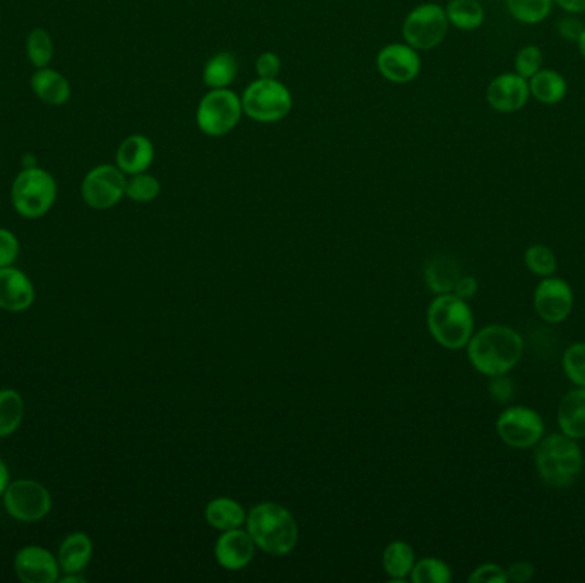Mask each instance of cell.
Segmentation results:
<instances>
[{
    "mask_svg": "<svg viewBox=\"0 0 585 583\" xmlns=\"http://www.w3.org/2000/svg\"><path fill=\"white\" fill-rule=\"evenodd\" d=\"M4 507L19 522H40L52 510V495L33 479H16L4 491Z\"/></svg>",
    "mask_w": 585,
    "mask_h": 583,
    "instance_id": "9c48e42d",
    "label": "cell"
},
{
    "mask_svg": "<svg viewBox=\"0 0 585 583\" xmlns=\"http://www.w3.org/2000/svg\"><path fill=\"white\" fill-rule=\"evenodd\" d=\"M522 354L524 339L509 325L483 327L467 342V356L474 370L490 378L514 370L522 360Z\"/></svg>",
    "mask_w": 585,
    "mask_h": 583,
    "instance_id": "6da1fadb",
    "label": "cell"
},
{
    "mask_svg": "<svg viewBox=\"0 0 585 583\" xmlns=\"http://www.w3.org/2000/svg\"><path fill=\"white\" fill-rule=\"evenodd\" d=\"M91 558H93V541L84 532H74L71 536L65 537L57 554L60 570L65 573L83 572Z\"/></svg>",
    "mask_w": 585,
    "mask_h": 583,
    "instance_id": "44dd1931",
    "label": "cell"
},
{
    "mask_svg": "<svg viewBox=\"0 0 585 583\" xmlns=\"http://www.w3.org/2000/svg\"><path fill=\"white\" fill-rule=\"evenodd\" d=\"M450 26L461 31H474L485 23V9L478 0H450L445 6Z\"/></svg>",
    "mask_w": 585,
    "mask_h": 583,
    "instance_id": "d4e9b609",
    "label": "cell"
},
{
    "mask_svg": "<svg viewBox=\"0 0 585 583\" xmlns=\"http://www.w3.org/2000/svg\"><path fill=\"white\" fill-rule=\"evenodd\" d=\"M461 276V267L457 264V260L447 257V255H437L426 264V286L437 295L452 293L455 283L459 281Z\"/></svg>",
    "mask_w": 585,
    "mask_h": 583,
    "instance_id": "7402d4cb",
    "label": "cell"
},
{
    "mask_svg": "<svg viewBox=\"0 0 585 583\" xmlns=\"http://www.w3.org/2000/svg\"><path fill=\"white\" fill-rule=\"evenodd\" d=\"M24 418V401L14 389L0 390V438L14 435Z\"/></svg>",
    "mask_w": 585,
    "mask_h": 583,
    "instance_id": "4316f807",
    "label": "cell"
},
{
    "mask_svg": "<svg viewBox=\"0 0 585 583\" xmlns=\"http://www.w3.org/2000/svg\"><path fill=\"white\" fill-rule=\"evenodd\" d=\"M529 91L538 103L556 105L567 96L568 86L565 77L553 69H541L529 79Z\"/></svg>",
    "mask_w": 585,
    "mask_h": 583,
    "instance_id": "603a6c76",
    "label": "cell"
},
{
    "mask_svg": "<svg viewBox=\"0 0 585 583\" xmlns=\"http://www.w3.org/2000/svg\"><path fill=\"white\" fill-rule=\"evenodd\" d=\"M543 62L541 48L536 47V45H527V47L520 48L519 53L515 55L514 69L519 76L529 81L534 74H538L543 69Z\"/></svg>",
    "mask_w": 585,
    "mask_h": 583,
    "instance_id": "e575fe53",
    "label": "cell"
},
{
    "mask_svg": "<svg viewBox=\"0 0 585 583\" xmlns=\"http://www.w3.org/2000/svg\"><path fill=\"white\" fill-rule=\"evenodd\" d=\"M161 194V183L158 178L149 175L148 171L137 173L127 180L125 195L130 201L139 202V204H148L153 202Z\"/></svg>",
    "mask_w": 585,
    "mask_h": 583,
    "instance_id": "4dcf8cb0",
    "label": "cell"
},
{
    "mask_svg": "<svg viewBox=\"0 0 585 583\" xmlns=\"http://www.w3.org/2000/svg\"><path fill=\"white\" fill-rule=\"evenodd\" d=\"M577 45H579V52L580 55H582V59L585 60V30L584 33L580 35L579 42H577Z\"/></svg>",
    "mask_w": 585,
    "mask_h": 583,
    "instance_id": "bcb514c9",
    "label": "cell"
},
{
    "mask_svg": "<svg viewBox=\"0 0 585 583\" xmlns=\"http://www.w3.org/2000/svg\"><path fill=\"white\" fill-rule=\"evenodd\" d=\"M11 483V476H9V469H7L6 462L0 459V496L4 495L7 486Z\"/></svg>",
    "mask_w": 585,
    "mask_h": 583,
    "instance_id": "ee69618b",
    "label": "cell"
},
{
    "mask_svg": "<svg viewBox=\"0 0 585 583\" xmlns=\"http://www.w3.org/2000/svg\"><path fill=\"white\" fill-rule=\"evenodd\" d=\"M428 329L444 348H466L474 334V318L466 300L454 293L438 295L428 308Z\"/></svg>",
    "mask_w": 585,
    "mask_h": 583,
    "instance_id": "277c9868",
    "label": "cell"
},
{
    "mask_svg": "<svg viewBox=\"0 0 585 583\" xmlns=\"http://www.w3.org/2000/svg\"><path fill=\"white\" fill-rule=\"evenodd\" d=\"M524 262H526L529 272H532L534 276H555L556 269H558L556 255L546 245H532V247L527 248Z\"/></svg>",
    "mask_w": 585,
    "mask_h": 583,
    "instance_id": "1f68e13d",
    "label": "cell"
},
{
    "mask_svg": "<svg viewBox=\"0 0 585 583\" xmlns=\"http://www.w3.org/2000/svg\"><path fill=\"white\" fill-rule=\"evenodd\" d=\"M14 570L24 583H55L60 578L59 560L40 546L19 549L14 558Z\"/></svg>",
    "mask_w": 585,
    "mask_h": 583,
    "instance_id": "9a60e30c",
    "label": "cell"
},
{
    "mask_svg": "<svg viewBox=\"0 0 585 583\" xmlns=\"http://www.w3.org/2000/svg\"><path fill=\"white\" fill-rule=\"evenodd\" d=\"M555 2L568 14L577 16V14H584L585 12V0H555Z\"/></svg>",
    "mask_w": 585,
    "mask_h": 583,
    "instance_id": "7bdbcfd3",
    "label": "cell"
},
{
    "mask_svg": "<svg viewBox=\"0 0 585 583\" xmlns=\"http://www.w3.org/2000/svg\"><path fill=\"white\" fill-rule=\"evenodd\" d=\"M375 62L380 76L392 84H408L420 76V53L408 43H390L380 50Z\"/></svg>",
    "mask_w": 585,
    "mask_h": 583,
    "instance_id": "4fadbf2b",
    "label": "cell"
},
{
    "mask_svg": "<svg viewBox=\"0 0 585 583\" xmlns=\"http://www.w3.org/2000/svg\"><path fill=\"white\" fill-rule=\"evenodd\" d=\"M529 98V81L517 72L500 74L486 89V101L498 113L519 112L527 105Z\"/></svg>",
    "mask_w": 585,
    "mask_h": 583,
    "instance_id": "5bb4252c",
    "label": "cell"
},
{
    "mask_svg": "<svg viewBox=\"0 0 585 583\" xmlns=\"http://www.w3.org/2000/svg\"><path fill=\"white\" fill-rule=\"evenodd\" d=\"M534 464L544 484L565 489L577 483L584 469V454L579 442L560 433L544 435L534 447Z\"/></svg>",
    "mask_w": 585,
    "mask_h": 583,
    "instance_id": "7a4b0ae2",
    "label": "cell"
},
{
    "mask_svg": "<svg viewBox=\"0 0 585 583\" xmlns=\"http://www.w3.org/2000/svg\"><path fill=\"white\" fill-rule=\"evenodd\" d=\"M243 115L259 124H276L293 110V95L279 79H257L242 95Z\"/></svg>",
    "mask_w": 585,
    "mask_h": 583,
    "instance_id": "52a82bcc",
    "label": "cell"
},
{
    "mask_svg": "<svg viewBox=\"0 0 585 583\" xmlns=\"http://www.w3.org/2000/svg\"><path fill=\"white\" fill-rule=\"evenodd\" d=\"M206 520L214 529H238L247 520L245 510L231 498H216L206 507Z\"/></svg>",
    "mask_w": 585,
    "mask_h": 583,
    "instance_id": "484cf974",
    "label": "cell"
},
{
    "mask_svg": "<svg viewBox=\"0 0 585 583\" xmlns=\"http://www.w3.org/2000/svg\"><path fill=\"white\" fill-rule=\"evenodd\" d=\"M532 301L534 310L546 324H562L574 310V289L562 277H543Z\"/></svg>",
    "mask_w": 585,
    "mask_h": 583,
    "instance_id": "7c38bea8",
    "label": "cell"
},
{
    "mask_svg": "<svg viewBox=\"0 0 585 583\" xmlns=\"http://www.w3.org/2000/svg\"><path fill=\"white\" fill-rule=\"evenodd\" d=\"M411 580L414 583H449L452 580V572L444 561L425 558L413 566Z\"/></svg>",
    "mask_w": 585,
    "mask_h": 583,
    "instance_id": "d6a6232c",
    "label": "cell"
},
{
    "mask_svg": "<svg viewBox=\"0 0 585 583\" xmlns=\"http://www.w3.org/2000/svg\"><path fill=\"white\" fill-rule=\"evenodd\" d=\"M281 59L276 52H262L255 60V71L260 79H278Z\"/></svg>",
    "mask_w": 585,
    "mask_h": 583,
    "instance_id": "74e56055",
    "label": "cell"
},
{
    "mask_svg": "<svg viewBox=\"0 0 585 583\" xmlns=\"http://www.w3.org/2000/svg\"><path fill=\"white\" fill-rule=\"evenodd\" d=\"M35 301V288L30 277L19 269L0 267V310L26 312Z\"/></svg>",
    "mask_w": 585,
    "mask_h": 583,
    "instance_id": "2e32d148",
    "label": "cell"
},
{
    "mask_svg": "<svg viewBox=\"0 0 585 583\" xmlns=\"http://www.w3.org/2000/svg\"><path fill=\"white\" fill-rule=\"evenodd\" d=\"M19 255L18 236L6 228H0V267L14 264Z\"/></svg>",
    "mask_w": 585,
    "mask_h": 583,
    "instance_id": "d590c367",
    "label": "cell"
},
{
    "mask_svg": "<svg viewBox=\"0 0 585 583\" xmlns=\"http://www.w3.org/2000/svg\"><path fill=\"white\" fill-rule=\"evenodd\" d=\"M563 371L575 387L585 389V342H575L563 353Z\"/></svg>",
    "mask_w": 585,
    "mask_h": 583,
    "instance_id": "836d02e7",
    "label": "cell"
},
{
    "mask_svg": "<svg viewBox=\"0 0 585 583\" xmlns=\"http://www.w3.org/2000/svg\"><path fill=\"white\" fill-rule=\"evenodd\" d=\"M497 433L507 447L529 450L541 442L544 421L538 411L526 406H510L497 419Z\"/></svg>",
    "mask_w": 585,
    "mask_h": 583,
    "instance_id": "30bf717a",
    "label": "cell"
},
{
    "mask_svg": "<svg viewBox=\"0 0 585 583\" xmlns=\"http://www.w3.org/2000/svg\"><path fill=\"white\" fill-rule=\"evenodd\" d=\"M556 421L563 435L570 436L574 440H585V389L575 387L563 395Z\"/></svg>",
    "mask_w": 585,
    "mask_h": 583,
    "instance_id": "d6986e66",
    "label": "cell"
},
{
    "mask_svg": "<svg viewBox=\"0 0 585 583\" xmlns=\"http://www.w3.org/2000/svg\"><path fill=\"white\" fill-rule=\"evenodd\" d=\"M490 395L495 401L507 404V402L514 399V383H512V380L507 375L491 377Z\"/></svg>",
    "mask_w": 585,
    "mask_h": 583,
    "instance_id": "f35d334b",
    "label": "cell"
},
{
    "mask_svg": "<svg viewBox=\"0 0 585 583\" xmlns=\"http://www.w3.org/2000/svg\"><path fill=\"white\" fill-rule=\"evenodd\" d=\"M26 53L36 69L48 67L54 59L55 53L54 40H52L50 33L43 28L31 30L30 35L26 38Z\"/></svg>",
    "mask_w": 585,
    "mask_h": 583,
    "instance_id": "f546056e",
    "label": "cell"
},
{
    "mask_svg": "<svg viewBox=\"0 0 585 583\" xmlns=\"http://www.w3.org/2000/svg\"><path fill=\"white\" fill-rule=\"evenodd\" d=\"M452 293L462 300H471L478 293V281L473 276H461L459 281L455 283Z\"/></svg>",
    "mask_w": 585,
    "mask_h": 583,
    "instance_id": "b9f144b4",
    "label": "cell"
},
{
    "mask_svg": "<svg viewBox=\"0 0 585 583\" xmlns=\"http://www.w3.org/2000/svg\"><path fill=\"white\" fill-rule=\"evenodd\" d=\"M584 30V23L575 18V14H570L567 18L560 19V23H558V33L567 42H579L580 35L584 33Z\"/></svg>",
    "mask_w": 585,
    "mask_h": 583,
    "instance_id": "ab89813d",
    "label": "cell"
},
{
    "mask_svg": "<svg viewBox=\"0 0 585 583\" xmlns=\"http://www.w3.org/2000/svg\"><path fill=\"white\" fill-rule=\"evenodd\" d=\"M31 89L36 98L47 105H65L71 100V84L67 77L50 67L36 69L35 74L31 76Z\"/></svg>",
    "mask_w": 585,
    "mask_h": 583,
    "instance_id": "ffe728a7",
    "label": "cell"
},
{
    "mask_svg": "<svg viewBox=\"0 0 585 583\" xmlns=\"http://www.w3.org/2000/svg\"><path fill=\"white\" fill-rule=\"evenodd\" d=\"M384 568L392 578H404L414 566V551L406 542L396 541L384 551Z\"/></svg>",
    "mask_w": 585,
    "mask_h": 583,
    "instance_id": "83f0119b",
    "label": "cell"
},
{
    "mask_svg": "<svg viewBox=\"0 0 585 583\" xmlns=\"http://www.w3.org/2000/svg\"><path fill=\"white\" fill-rule=\"evenodd\" d=\"M450 23L445 7L440 4H421L409 12L402 23V38L409 47L418 52H426L444 43L449 33Z\"/></svg>",
    "mask_w": 585,
    "mask_h": 583,
    "instance_id": "ba28073f",
    "label": "cell"
},
{
    "mask_svg": "<svg viewBox=\"0 0 585 583\" xmlns=\"http://www.w3.org/2000/svg\"><path fill=\"white\" fill-rule=\"evenodd\" d=\"M127 177L117 165H100L89 171L81 185L83 201L91 209L107 211L117 206L125 195Z\"/></svg>",
    "mask_w": 585,
    "mask_h": 583,
    "instance_id": "8fae6325",
    "label": "cell"
},
{
    "mask_svg": "<svg viewBox=\"0 0 585 583\" xmlns=\"http://www.w3.org/2000/svg\"><path fill=\"white\" fill-rule=\"evenodd\" d=\"M242 117V96L230 88L209 89L195 112L197 127L207 137L228 136Z\"/></svg>",
    "mask_w": 585,
    "mask_h": 583,
    "instance_id": "8992f818",
    "label": "cell"
},
{
    "mask_svg": "<svg viewBox=\"0 0 585 583\" xmlns=\"http://www.w3.org/2000/svg\"><path fill=\"white\" fill-rule=\"evenodd\" d=\"M254 554V539L243 530H225V534L216 542V558L226 570H242L249 565Z\"/></svg>",
    "mask_w": 585,
    "mask_h": 583,
    "instance_id": "e0dca14e",
    "label": "cell"
},
{
    "mask_svg": "<svg viewBox=\"0 0 585 583\" xmlns=\"http://www.w3.org/2000/svg\"><path fill=\"white\" fill-rule=\"evenodd\" d=\"M238 76V60L231 52L214 53L207 60L202 71V79L209 89L230 88Z\"/></svg>",
    "mask_w": 585,
    "mask_h": 583,
    "instance_id": "cb8c5ba5",
    "label": "cell"
},
{
    "mask_svg": "<svg viewBox=\"0 0 585 583\" xmlns=\"http://www.w3.org/2000/svg\"><path fill=\"white\" fill-rule=\"evenodd\" d=\"M86 578L81 577L79 573H65V577L59 578V583H84Z\"/></svg>",
    "mask_w": 585,
    "mask_h": 583,
    "instance_id": "f6af8a7d",
    "label": "cell"
},
{
    "mask_svg": "<svg viewBox=\"0 0 585 583\" xmlns=\"http://www.w3.org/2000/svg\"><path fill=\"white\" fill-rule=\"evenodd\" d=\"M505 4L519 23L539 24L550 16L555 0H505Z\"/></svg>",
    "mask_w": 585,
    "mask_h": 583,
    "instance_id": "f1b7e54d",
    "label": "cell"
},
{
    "mask_svg": "<svg viewBox=\"0 0 585 583\" xmlns=\"http://www.w3.org/2000/svg\"><path fill=\"white\" fill-rule=\"evenodd\" d=\"M247 532L255 546L274 556L293 551L298 542V525L293 515L278 503H260L247 515Z\"/></svg>",
    "mask_w": 585,
    "mask_h": 583,
    "instance_id": "3957f363",
    "label": "cell"
},
{
    "mask_svg": "<svg viewBox=\"0 0 585 583\" xmlns=\"http://www.w3.org/2000/svg\"><path fill=\"white\" fill-rule=\"evenodd\" d=\"M471 583H507V570L497 563H485V565L478 566L471 577Z\"/></svg>",
    "mask_w": 585,
    "mask_h": 583,
    "instance_id": "8d00e7d4",
    "label": "cell"
},
{
    "mask_svg": "<svg viewBox=\"0 0 585 583\" xmlns=\"http://www.w3.org/2000/svg\"><path fill=\"white\" fill-rule=\"evenodd\" d=\"M154 156L156 153H154L151 139L142 134H134V136L125 137L124 141L120 142L115 154V165L119 166L125 175L132 177L137 173L148 171L149 166L153 165Z\"/></svg>",
    "mask_w": 585,
    "mask_h": 583,
    "instance_id": "ac0fdd59",
    "label": "cell"
},
{
    "mask_svg": "<svg viewBox=\"0 0 585 583\" xmlns=\"http://www.w3.org/2000/svg\"><path fill=\"white\" fill-rule=\"evenodd\" d=\"M536 575V566L529 561H517L507 568V580L514 583H527Z\"/></svg>",
    "mask_w": 585,
    "mask_h": 583,
    "instance_id": "60d3db41",
    "label": "cell"
},
{
    "mask_svg": "<svg viewBox=\"0 0 585 583\" xmlns=\"http://www.w3.org/2000/svg\"><path fill=\"white\" fill-rule=\"evenodd\" d=\"M11 199L19 216L43 218L57 201V182L40 166L23 168L12 183Z\"/></svg>",
    "mask_w": 585,
    "mask_h": 583,
    "instance_id": "5b68a950",
    "label": "cell"
}]
</instances>
